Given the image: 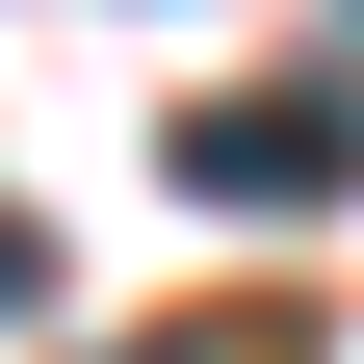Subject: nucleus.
<instances>
[{"mask_svg":"<svg viewBox=\"0 0 364 364\" xmlns=\"http://www.w3.org/2000/svg\"><path fill=\"white\" fill-rule=\"evenodd\" d=\"M364 105H182V208H338Z\"/></svg>","mask_w":364,"mask_h":364,"instance_id":"nucleus-1","label":"nucleus"},{"mask_svg":"<svg viewBox=\"0 0 364 364\" xmlns=\"http://www.w3.org/2000/svg\"><path fill=\"white\" fill-rule=\"evenodd\" d=\"M0 312H53V235H26V208H0Z\"/></svg>","mask_w":364,"mask_h":364,"instance_id":"nucleus-2","label":"nucleus"}]
</instances>
